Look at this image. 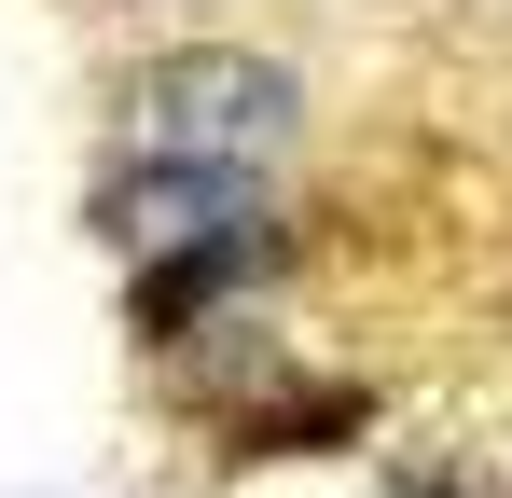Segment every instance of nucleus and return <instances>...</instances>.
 Instances as JSON below:
<instances>
[{
    "label": "nucleus",
    "mask_w": 512,
    "mask_h": 498,
    "mask_svg": "<svg viewBox=\"0 0 512 498\" xmlns=\"http://www.w3.org/2000/svg\"><path fill=\"white\" fill-rule=\"evenodd\" d=\"M346 429H360V388H333V402H277V415H250L236 443H250V457H305V443H346Z\"/></svg>",
    "instance_id": "obj_3"
},
{
    "label": "nucleus",
    "mask_w": 512,
    "mask_h": 498,
    "mask_svg": "<svg viewBox=\"0 0 512 498\" xmlns=\"http://www.w3.org/2000/svg\"><path fill=\"white\" fill-rule=\"evenodd\" d=\"M291 70L277 56H236V42H180L125 83V139L139 153H194V166H263L291 139Z\"/></svg>",
    "instance_id": "obj_1"
},
{
    "label": "nucleus",
    "mask_w": 512,
    "mask_h": 498,
    "mask_svg": "<svg viewBox=\"0 0 512 498\" xmlns=\"http://www.w3.org/2000/svg\"><path fill=\"white\" fill-rule=\"evenodd\" d=\"M111 236L139 249V263H167V249H208V236H250V166H194V153H139L111 180V208H97Z\"/></svg>",
    "instance_id": "obj_2"
}]
</instances>
